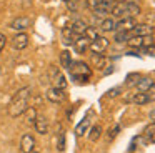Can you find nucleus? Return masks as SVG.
I'll return each mask as SVG.
<instances>
[{
    "instance_id": "1",
    "label": "nucleus",
    "mask_w": 155,
    "mask_h": 153,
    "mask_svg": "<svg viewBox=\"0 0 155 153\" xmlns=\"http://www.w3.org/2000/svg\"><path fill=\"white\" fill-rule=\"evenodd\" d=\"M30 86H24L20 88L14 96H12L10 103H8V115L14 116V118H18L25 113V110L28 108V100H30Z\"/></svg>"
},
{
    "instance_id": "2",
    "label": "nucleus",
    "mask_w": 155,
    "mask_h": 153,
    "mask_svg": "<svg viewBox=\"0 0 155 153\" xmlns=\"http://www.w3.org/2000/svg\"><path fill=\"white\" fill-rule=\"evenodd\" d=\"M142 13V8L138 3L132 2V0H127V2H118L114 3L110 10V15L114 18H125V17H138Z\"/></svg>"
},
{
    "instance_id": "3",
    "label": "nucleus",
    "mask_w": 155,
    "mask_h": 153,
    "mask_svg": "<svg viewBox=\"0 0 155 153\" xmlns=\"http://www.w3.org/2000/svg\"><path fill=\"white\" fill-rule=\"evenodd\" d=\"M68 75L75 82H87L92 76V67H88L85 62H72V65L67 68Z\"/></svg>"
},
{
    "instance_id": "4",
    "label": "nucleus",
    "mask_w": 155,
    "mask_h": 153,
    "mask_svg": "<svg viewBox=\"0 0 155 153\" xmlns=\"http://www.w3.org/2000/svg\"><path fill=\"white\" fill-rule=\"evenodd\" d=\"M125 102L127 103H134V105H147L153 100V96L148 95L147 92H137V93H130V95L125 96Z\"/></svg>"
},
{
    "instance_id": "5",
    "label": "nucleus",
    "mask_w": 155,
    "mask_h": 153,
    "mask_svg": "<svg viewBox=\"0 0 155 153\" xmlns=\"http://www.w3.org/2000/svg\"><path fill=\"white\" fill-rule=\"evenodd\" d=\"M108 45H110V40L107 38V37H98L97 40H94V42H90V52L92 53H100V55H105V50L108 48Z\"/></svg>"
},
{
    "instance_id": "6",
    "label": "nucleus",
    "mask_w": 155,
    "mask_h": 153,
    "mask_svg": "<svg viewBox=\"0 0 155 153\" xmlns=\"http://www.w3.org/2000/svg\"><path fill=\"white\" fill-rule=\"evenodd\" d=\"M45 96H47V100H48V102H52V103H62L65 100V90L52 85L50 88L47 90Z\"/></svg>"
},
{
    "instance_id": "7",
    "label": "nucleus",
    "mask_w": 155,
    "mask_h": 153,
    "mask_svg": "<svg viewBox=\"0 0 155 153\" xmlns=\"http://www.w3.org/2000/svg\"><path fill=\"white\" fill-rule=\"evenodd\" d=\"M30 25H32V20L28 18V17H17L15 20H12L10 28L14 30V32H17V33H22V32H25Z\"/></svg>"
},
{
    "instance_id": "8",
    "label": "nucleus",
    "mask_w": 155,
    "mask_h": 153,
    "mask_svg": "<svg viewBox=\"0 0 155 153\" xmlns=\"http://www.w3.org/2000/svg\"><path fill=\"white\" fill-rule=\"evenodd\" d=\"M20 151L22 153H32L35 150V138L30 133H24L20 138Z\"/></svg>"
},
{
    "instance_id": "9",
    "label": "nucleus",
    "mask_w": 155,
    "mask_h": 153,
    "mask_svg": "<svg viewBox=\"0 0 155 153\" xmlns=\"http://www.w3.org/2000/svg\"><path fill=\"white\" fill-rule=\"evenodd\" d=\"M50 75H52V85L54 86H58V88H64V90L67 88V78L57 67H52Z\"/></svg>"
},
{
    "instance_id": "10",
    "label": "nucleus",
    "mask_w": 155,
    "mask_h": 153,
    "mask_svg": "<svg viewBox=\"0 0 155 153\" xmlns=\"http://www.w3.org/2000/svg\"><path fill=\"white\" fill-rule=\"evenodd\" d=\"M74 50L77 53H80V55H84V53H87L88 52V48H90V40L87 38L85 35H78L77 38H75V42H74Z\"/></svg>"
},
{
    "instance_id": "11",
    "label": "nucleus",
    "mask_w": 155,
    "mask_h": 153,
    "mask_svg": "<svg viewBox=\"0 0 155 153\" xmlns=\"http://www.w3.org/2000/svg\"><path fill=\"white\" fill-rule=\"evenodd\" d=\"M137 25L135 17H125V18H118L117 20V30L115 32H130L134 27Z\"/></svg>"
},
{
    "instance_id": "12",
    "label": "nucleus",
    "mask_w": 155,
    "mask_h": 153,
    "mask_svg": "<svg viewBox=\"0 0 155 153\" xmlns=\"http://www.w3.org/2000/svg\"><path fill=\"white\" fill-rule=\"evenodd\" d=\"M98 30L104 33H110V32H115L117 30V20L114 17H105V18L100 20L98 23Z\"/></svg>"
},
{
    "instance_id": "13",
    "label": "nucleus",
    "mask_w": 155,
    "mask_h": 153,
    "mask_svg": "<svg viewBox=\"0 0 155 153\" xmlns=\"http://www.w3.org/2000/svg\"><path fill=\"white\" fill-rule=\"evenodd\" d=\"M130 32H132V37H134V35L145 37V35H153L155 28L152 25H148V23H137V25H135Z\"/></svg>"
},
{
    "instance_id": "14",
    "label": "nucleus",
    "mask_w": 155,
    "mask_h": 153,
    "mask_svg": "<svg viewBox=\"0 0 155 153\" xmlns=\"http://www.w3.org/2000/svg\"><path fill=\"white\" fill-rule=\"evenodd\" d=\"M28 35L25 32H22V33H17V35L12 38V47H14L15 50H24V48H27V45H28Z\"/></svg>"
},
{
    "instance_id": "15",
    "label": "nucleus",
    "mask_w": 155,
    "mask_h": 153,
    "mask_svg": "<svg viewBox=\"0 0 155 153\" xmlns=\"http://www.w3.org/2000/svg\"><path fill=\"white\" fill-rule=\"evenodd\" d=\"M78 35H75L74 32H72V28L70 27H64L62 28V32H60V38H62V43H64L65 47H70V45H74V42H75V38H77Z\"/></svg>"
},
{
    "instance_id": "16",
    "label": "nucleus",
    "mask_w": 155,
    "mask_h": 153,
    "mask_svg": "<svg viewBox=\"0 0 155 153\" xmlns=\"http://www.w3.org/2000/svg\"><path fill=\"white\" fill-rule=\"evenodd\" d=\"M68 27L72 28V32H74L75 35H84L88 25H87V23H85L82 18H74L70 23H68Z\"/></svg>"
},
{
    "instance_id": "17",
    "label": "nucleus",
    "mask_w": 155,
    "mask_h": 153,
    "mask_svg": "<svg viewBox=\"0 0 155 153\" xmlns=\"http://www.w3.org/2000/svg\"><path fill=\"white\" fill-rule=\"evenodd\" d=\"M92 67L97 70H104L105 67H108V58L100 53H92Z\"/></svg>"
},
{
    "instance_id": "18",
    "label": "nucleus",
    "mask_w": 155,
    "mask_h": 153,
    "mask_svg": "<svg viewBox=\"0 0 155 153\" xmlns=\"http://www.w3.org/2000/svg\"><path fill=\"white\" fill-rule=\"evenodd\" d=\"M34 126L37 130V133H40V135H47L48 133V120L44 115H37V120H35Z\"/></svg>"
},
{
    "instance_id": "19",
    "label": "nucleus",
    "mask_w": 155,
    "mask_h": 153,
    "mask_svg": "<svg viewBox=\"0 0 155 153\" xmlns=\"http://www.w3.org/2000/svg\"><path fill=\"white\" fill-rule=\"evenodd\" d=\"M90 115L92 113H88L87 116H84L82 122L77 125V128H75V136H77V138H80V136H84L85 133H87L88 126H90Z\"/></svg>"
},
{
    "instance_id": "20",
    "label": "nucleus",
    "mask_w": 155,
    "mask_h": 153,
    "mask_svg": "<svg viewBox=\"0 0 155 153\" xmlns=\"http://www.w3.org/2000/svg\"><path fill=\"white\" fill-rule=\"evenodd\" d=\"M152 83H153V80H152L150 76H140V80L137 82L135 88H137V92H148Z\"/></svg>"
},
{
    "instance_id": "21",
    "label": "nucleus",
    "mask_w": 155,
    "mask_h": 153,
    "mask_svg": "<svg viewBox=\"0 0 155 153\" xmlns=\"http://www.w3.org/2000/svg\"><path fill=\"white\" fill-rule=\"evenodd\" d=\"M57 150L58 151H64L65 150V145H67V135H65V132L60 128V125H57Z\"/></svg>"
},
{
    "instance_id": "22",
    "label": "nucleus",
    "mask_w": 155,
    "mask_h": 153,
    "mask_svg": "<svg viewBox=\"0 0 155 153\" xmlns=\"http://www.w3.org/2000/svg\"><path fill=\"white\" fill-rule=\"evenodd\" d=\"M72 62H74V60H72V53L68 52V50H62V53H60V65L67 70L68 67L72 65Z\"/></svg>"
},
{
    "instance_id": "23",
    "label": "nucleus",
    "mask_w": 155,
    "mask_h": 153,
    "mask_svg": "<svg viewBox=\"0 0 155 153\" xmlns=\"http://www.w3.org/2000/svg\"><path fill=\"white\" fill-rule=\"evenodd\" d=\"M102 132H104V130H102L100 125H94L90 128V132H88V140H90V142H97L102 136Z\"/></svg>"
},
{
    "instance_id": "24",
    "label": "nucleus",
    "mask_w": 155,
    "mask_h": 153,
    "mask_svg": "<svg viewBox=\"0 0 155 153\" xmlns=\"http://www.w3.org/2000/svg\"><path fill=\"white\" fill-rule=\"evenodd\" d=\"M37 115H38V112L35 110V106H28V108L25 110V118H27V122L30 123V125H34V123H35Z\"/></svg>"
},
{
    "instance_id": "25",
    "label": "nucleus",
    "mask_w": 155,
    "mask_h": 153,
    "mask_svg": "<svg viewBox=\"0 0 155 153\" xmlns=\"http://www.w3.org/2000/svg\"><path fill=\"white\" fill-rule=\"evenodd\" d=\"M132 37V32H115L114 40L117 43H127V40Z\"/></svg>"
},
{
    "instance_id": "26",
    "label": "nucleus",
    "mask_w": 155,
    "mask_h": 153,
    "mask_svg": "<svg viewBox=\"0 0 155 153\" xmlns=\"http://www.w3.org/2000/svg\"><path fill=\"white\" fill-rule=\"evenodd\" d=\"M85 37H87L90 42H94V40H97L98 37H100V32H98L95 27H87V30H85V33H84Z\"/></svg>"
},
{
    "instance_id": "27",
    "label": "nucleus",
    "mask_w": 155,
    "mask_h": 153,
    "mask_svg": "<svg viewBox=\"0 0 155 153\" xmlns=\"http://www.w3.org/2000/svg\"><path fill=\"white\" fill-rule=\"evenodd\" d=\"M142 75H138V73H130V75L127 76V82H125V85L127 86H135L137 85V82L140 80Z\"/></svg>"
},
{
    "instance_id": "28",
    "label": "nucleus",
    "mask_w": 155,
    "mask_h": 153,
    "mask_svg": "<svg viewBox=\"0 0 155 153\" xmlns=\"http://www.w3.org/2000/svg\"><path fill=\"white\" fill-rule=\"evenodd\" d=\"M120 130H122V126H120V125H115L114 128H112L110 132H108V135H107V140H108V142H112V140H114L115 136H117L118 133H120Z\"/></svg>"
},
{
    "instance_id": "29",
    "label": "nucleus",
    "mask_w": 155,
    "mask_h": 153,
    "mask_svg": "<svg viewBox=\"0 0 155 153\" xmlns=\"http://www.w3.org/2000/svg\"><path fill=\"white\" fill-rule=\"evenodd\" d=\"M102 2H104V0H87L85 3H87V8H90V10H95V8H97V7L100 5Z\"/></svg>"
},
{
    "instance_id": "30",
    "label": "nucleus",
    "mask_w": 155,
    "mask_h": 153,
    "mask_svg": "<svg viewBox=\"0 0 155 153\" xmlns=\"http://www.w3.org/2000/svg\"><path fill=\"white\" fill-rule=\"evenodd\" d=\"M120 92H122L120 86H115V88H112V90H108V92H107V96L114 98V96H118V95H120Z\"/></svg>"
},
{
    "instance_id": "31",
    "label": "nucleus",
    "mask_w": 155,
    "mask_h": 153,
    "mask_svg": "<svg viewBox=\"0 0 155 153\" xmlns=\"http://www.w3.org/2000/svg\"><path fill=\"white\" fill-rule=\"evenodd\" d=\"M143 52H145V55H148V57H155V45L145 47V48H143Z\"/></svg>"
},
{
    "instance_id": "32",
    "label": "nucleus",
    "mask_w": 155,
    "mask_h": 153,
    "mask_svg": "<svg viewBox=\"0 0 155 153\" xmlns=\"http://www.w3.org/2000/svg\"><path fill=\"white\" fill-rule=\"evenodd\" d=\"M5 45H7V37H5V33L0 32V52L5 48Z\"/></svg>"
},
{
    "instance_id": "33",
    "label": "nucleus",
    "mask_w": 155,
    "mask_h": 153,
    "mask_svg": "<svg viewBox=\"0 0 155 153\" xmlns=\"http://www.w3.org/2000/svg\"><path fill=\"white\" fill-rule=\"evenodd\" d=\"M148 95H152V96H155V82L153 83H152V86H150V88H148Z\"/></svg>"
},
{
    "instance_id": "34",
    "label": "nucleus",
    "mask_w": 155,
    "mask_h": 153,
    "mask_svg": "<svg viewBox=\"0 0 155 153\" xmlns=\"http://www.w3.org/2000/svg\"><path fill=\"white\" fill-rule=\"evenodd\" d=\"M148 116H150V120H152V122H155V110H152V112H150V115H148Z\"/></svg>"
},
{
    "instance_id": "35",
    "label": "nucleus",
    "mask_w": 155,
    "mask_h": 153,
    "mask_svg": "<svg viewBox=\"0 0 155 153\" xmlns=\"http://www.w3.org/2000/svg\"><path fill=\"white\" fill-rule=\"evenodd\" d=\"M148 142H150V143H155V133H153V135L148 136Z\"/></svg>"
},
{
    "instance_id": "36",
    "label": "nucleus",
    "mask_w": 155,
    "mask_h": 153,
    "mask_svg": "<svg viewBox=\"0 0 155 153\" xmlns=\"http://www.w3.org/2000/svg\"><path fill=\"white\" fill-rule=\"evenodd\" d=\"M115 3H118V2H127V0H114Z\"/></svg>"
},
{
    "instance_id": "37",
    "label": "nucleus",
    "mask_w": 155,
    "mask_h": 153,
    "mask_svg": "<svg viewBox=\"0 0 155 153\" xmlns=\"http://www.w3.org/2000/svg\"><path fill=\"white\" fill-rule=\"evenodd\" d=\"M32 153H38V151H35V150H34V151H32Z\"/></svg>"
},
{
    "instance_id": "38",
    "label": "nucleus",
    "mask_w": 155,
    "mask_h": 153,
    "mask_svg": "<svg viewBox=\"0 0 155 153\" xmlns=\"http://www.w3.org/2000/svg\"><path fill=\"white\" fill-rule=\"evenodd\" d=\"M64 2H67V0H64Z\"/></svg>"
}]
</instances>
